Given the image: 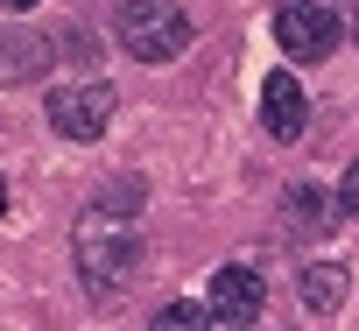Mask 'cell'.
<instances>
[{"label":"cell","instance_id":"obj_4","mask_svg":"<svg viewBox=\"0 0 359 331\" xmlns=\"http://www.w3.org/2000/svg\"><path fill=\"white\" fill-rule=\"evenodd\" d=\"M113 85H99V78H85V85H64V92H50V127L64 134V141H99L106 127H113Z\"/></svg>","mask_w":359,"mask_h":331},{"label":"cell","instance_id":"obj_13","mask_svg":"<svg viewBox=\"0 0 359 331\" xmlns=\"http://www.w3.org/2000/svg\"><path fill=\"white\" fill-rule=\"evenodd\" d=\"M324 8H331V15H338V8H352V0H324Z\"/></svg>","mask_w":359,"mask_h":331},{"label":"cell","instance_id":"obj_3","mask_svg":"<svg viewBox=\"0 0 359 331\" xmlns=\"http://www.w3.org/2000/svg\"><path fill=\"white\" fill-rule=\"evenodd\" d=\"M275 43L296 64H324L338 50V15L324 8V0H282V8H275Z\"/></svg>","mask_w":359,"mask_h":331},{"label":"cell","instance_id":"obj_12","mask_svg":"<svg viewBox=\"0 0 359 331\" xmlns=\"http://www.w3.org/2000/svg\"><path fill=\"white\" fill-rule=\"evenodd\" d=\"M36 8V0H0V15H29Z\"/></svg>","mask_w":359,"mask_h":331},{"label":"cell","instance_id":"obj_8","mask_svg":"<svg viewBox=\"0 0 359 331\" xmlns=\"http://www.w3.org/2000/svg\"><path fill=\"white\" fill-rule=\"evenodd\" d=\"M50 64V43L43 36H0V85H22Z\"/></svg>","mask_w":359,"mask_h":331},{"label":"cell","instance_id":"obj_11","mask_svg":"<svg viewBox=\"0 0 359 331\" xmlns=\"http://www.w3.org/2000/svg\"><path fill=\"white\" fill-rule=\"evenodd\" d=\"M338 212H345V219H359V162H352L345 184H338Z\"/></svg>","mask_w":359,"mask_h":331},{"label":"cell","instance_id":"obj_9","mask_svg":"<svg viewBox=\"0 0 359 331\" xmlns=\"http://www.w3.org/2000/svg\"><path fill=\"white\" fill-rule=\"evenodd\" d=\"M296 289H303V303H310V310H338V303H345V289H352V275H345V268H331V261H310V268L296 275Z\"/></svg>","mask_w":359,"mask_h":331},{"label":"cell","instance_id":"obj_14","mask_svg":"<svg viewBox=\"0 0 359 331\" xmlns=\"http://www.w3.org/2000/svg\"><path fill=\"white\" fill-rule=\"evenodd\" d=\"M0 212H8V184H0Z\"/></svg>","mask_w":359,"mask_h":331},{"label":"cell","instance_id":"obj_7","mask_svg":"<svg viewBox=\"0 0 359 331\" xmlns=\"http://www.w3.org/2000/svg\"><path fill=\"white\" fill-rule=\"evenodd\" d=\"M282 226H289L296 240H324L338 219H331V198H324L317 184H296V191L282 198Z\"/></svg>","mask_w":359,"mask_h":331},{"label":"cell","instance_id":"obj_10","mask_svg":"<svg viewBox=\"0 0 359 331\" xmlns=\"http://www.w3.org/2000/svg\"><path fill=\"white\" fill-rule=\"evenodd\" d=\"M205 317H212V303H191L184 296V303H162L148 331H205Z\"/></svg>","mask_w":359,"mask_h":331},{"label":"cell","instance_id":"obj_2","mask_svg":"<svg viewBox=\"0 0 359 331\" xmlns=\"http://www.w3.org/2000/svg\"><path fill=\"white\" fill-rule=\"evenodd\" d=\"M113 29H120L127 57H141V64H169V57L191 50V15L176 0H120Z\"/></svg>","mask_w":359,"mask_h":331},{"label":"cell","instance_id":"obj_5","mask_svg":"<svg viewBox=\"0 0 359 331\" xmlns=\"http://www.w3.org/2000/svg\"><path fill=\"white\" fill-rule=\"evenodd\" d=\"M261 127L275 141H296L310 127V92L296 85V71H268V85H261Z\"/></svg>","mask_w":359,"mask_h":331},{"label":"cell","instance_id":"obj_6","mask_svg":"<svg viewBox=\"0 0 359 331\" xmlns=\"http://www.w3.org/2000/svg\"><path fill=\"white\" fill-rule=\"evenodd\" d=\"M261 303H268V289H261V275H254L247 261H226V268L212 275V317H226V324H254Z\"/></svg>","mask_w":359,"mask_h":331},{"label":"cell","instance_id":"obj_1","mask_svg":"<svg viewBox=\"0 0 359 331\" xmlns=\"http://www.w3.org/2000/svg\"><path fill=\"white\" fill-rule=\"evenodd\" d=\"M71 254H78V275L92 282V296L127 289V282H134V268H141V226H134V212H120L113 198H99V205L78 219Z\"/></svg>","mask_w":359,"mask_h":331}]
</instances>
